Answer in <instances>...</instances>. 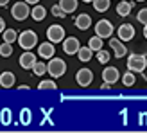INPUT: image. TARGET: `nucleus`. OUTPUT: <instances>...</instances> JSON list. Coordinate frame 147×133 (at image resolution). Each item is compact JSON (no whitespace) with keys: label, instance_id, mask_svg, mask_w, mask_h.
<instances>
[{"label":"nucleus","instance_id":"f03ea898","mask_svg":"<svg viewBox=\"0 0 147 133\" xmlns=\"http://www.w3.org/2000/svg\"><path fill=\"white\" fill-rule=\"evenodd\" d=\"M47 72L50 74V77H61L65 76V72H67V63H65V60H61V58H52V60H49L47 63Z\"/></svg>","mask_w":147,"mask_h":133},{"label":"nucleus","instance_id":"c756f323","mask_svg":"<svg viewBox=\"0 0 147 133\" xmlns=\"http://www.w3.org/2000/svg\"><path fill=\"white\" fill-rule=\"evenodd\" d=\"M5 29H7V27H5V20H4L2 16H0V34H2V33L5 31Z\"/></svg>","mask_w":147,"mask_h":133},{"label":"nucleus","instance_id":"2eb2a0df","mask_svg":"<svg viewBox=\"0 0 147 133\" xmlns=\"http://www.w3.org/2000/svg\"><path fill=\"white\" fill-rule=\"evenodd\" d=\"M14 83H16V76L11 70H5L0 74V86L2 88H11V86H14Z\"/></svg>","mask_w":147,"mask_h":133},{"label":"nucleus","instance_id":"20e7f679","mask_svg":"<svg viewBox=\"0 0 147 133\" xmlns=\"http://www.w3.org/2000/svg\"><path fill=\"white\" fill-rule=\"evenodd\" d=\"M11 16L16 20V22H24L27 16H31V9H29V4L25 2V0L13 4V7H11Z\"/></svg>","mask_w":147,"mask_h":133},{"label":"nucleus","instance_id":"b1692460","mask_svg":"<svg viewBox=\"0 0 147 133\" xmlns=\"http://www.w3.org/2000/svg\"><path fill=\"white\" fill-rule=\"evenodd\" d=\"M57 85H56V79H45V81H41V83L38 85V90H56Z\"/></svg>","mask_w":147,"mask_h":133},{"label":"nucleus","instance_id":"dca6fc26","mask_svg":"<svg viewBox=\"0 0 147 133\" xmlns=\"http://www.w3.org/2000/svg\"><path fill=\"white\" fill-rule=\"evenodd\" d=\"M31 16H32V20H36V22H41V20H45V16H47V9H45L43 5L36 4L32 9H31Z\"/></svg>","mask_w":147,"mask_h":133},{"label":"nucleus","instance_id":"aec40b11","mask_svg":"<svg viewBox=\"0 0 147 133\" xmlns=\"http://www.w3.org/2000/svg\"><path fill=\"white\" fill-rule=\"evenodd\" d=\"M92 54H93V50L90 47H81L79 49V52H77V58H79V61H90L92 60Z\"/></svg>","mask_w":147,"mask_h":133},{"label":"nucleus","instance_id":"423d86ee","mask_svg":"<svg viewBox=\"0 0 147 133\" xmlns=\"http://www.w3.org/2000/svg\"><path fill=\"white\" fill-rule=\"evenodd\" d=\"M65 38H67V34H65L63 25H57V24L49 25V29H47V40H49V41L59 43V41H63Z\"/></svg>","mask_w":147,"mask_h":133},{"label":"nucleus","instance_id":"f8f14e48","mask_svg":"<svg viewBox=\"0 0 147 133\" xmlns=\"http://www.w3.org/2000/svg\"><path fill=\"white\" fill-rule=\"evenodd\" d=\"M119 79H120V74H119V69H117V66H106V69L102 70V81H104V83L115 85Z\"/></svg>","mask_w":147,"mask_h":133},{"label":"nucleus","instance_id":"a878e982","mask_svg":"<svg viewBox=\"0 0 147 133\" xmlns=\"http://www.w3.org/2000/svg\"><path fill=\"white\" fill-rule=\"evenodd\" d=\"M50 13H52V14H54L56 18H65V16H67V14H68V13L65 11L63 7L59 5V4H56V5H52V9H50Z\"/></svg>","mask_w":147,"mask_h":133},{"label":"nucleus","instance_id":"9d476101","mask_svg":"<svg viewBox=\"0 0 147 133\" xmlns=\"http://www.w3.org/2000/svg\"><path fill=\"white\" fill-rule=\"evenodd\" d=\"M36 61H38V58H36V54H32L31 50H24V54H22L20 60H18L20 66H22V69H25V70H29V69L32 70V66L36 65Z\"/></svg>","mask_w":147,"mask_h":133},{"label":"nucleus","instance_id":"7ed1b4c3","mask_svg":"<svg viewBox=\"0 0 147 133\" xmlns=\"http://www.w3.org/2000/svg\"><path fill=\"white\" fill-rule=\"evenodd\" d=\"M147 69V58L144 54H131L127 58V70L135 74H142Z\"/></svg>","mask_w":147,"mask_h":133},{"label":"nucleus","instance_id":"c85d7f7f","mask_svg":"<svg viewBox=\"0 0 147 133\" xmlns=\"http://www.w3.org/2000/svg\"><path fill=\"white\" fill-rule=\"evenodd\" d=\"M136 20L140 22V24L147 25V7H144V9H140V11H138V14H136Z\"/></svg>","mask_w":147,"mask_h":133},{"label":"nucleus","instance_id":"39448f33","mask_svg":"<svg viewBox=\"0 0 147 133\" xmlns=\"http://www.w3.org/2000/svg\"><path fill=\"white\" fill-rule=\"evenodd\" d=\"M93 29H95V34L100 36V38H104V40H109L113 36V24L109 20H106V18L99 20Z\"/></svg>","mask_w":147,"mask_h":133},{"label":"nucleus","instance_id":"72a5a7b5","mask_svg":"<svg viewBox=\"0 0 147 133\" xmlns=\"http://www.w3.org/2000/svg\"><path fill=\"white\" fill-rule=\"evenodd\" d=\"M83 2H86V4H90V2H93V0H83Z\"/></svg>","mask_w":147,"mask_h":133},{"label":"nucleus","instance_id":"5701e85b","mask_svg":"<svg viewBox=\"0 0 147 133\" xmlns=\"http://www.w3.org/2000/svg\"><path fill=\"white\" fill-rule=\"evenodd\" d=\"M2 38H4V41H9V43H13V41H18V33L14 31V29H5V31L2 33Z\"/></svg>","mask_w":147,"mask_h":133},{"label":"nucleus","instance_id":"6e6552de","mask_svg":"<svg viewBox=\"0 0 147 133\" xmlns=\"http://www.w3.org/2000/svg\"><path fill=\"white\" fill-rule=\"evenodd\" d=\"M38 56L43 60H52L56 56V43L52 41H43L38 45Z\"/></svg>","mask_w":147,"mask_h":133},{"label":"nucleus","instance_id":"7c9ffc66","mask_svg":"<svg viewBox=\"0 0 147 133\" xmlns=\"http://www.w3.org/2000/svg\"><path fill=\"white\" fill-rule=\"evenodd\" d=\"M9 2H11V0H0V7H5Z\"/></svg>","mask_w":147,"mask_h":133},{"label":"nucleus","instance_id":"4be33fe9","mask_svg":"<svg viewBox=\"0 0 147 133\" xmlns=\"http://www.w3.org/2000/svg\"><path fill=\"white\" fill-rule=\"evenodd\" d=\"M120 81H122V85L124 86H133L135 85V81H136V77H135V72H131V70H127L126 74H124V76L120 77Z\"/></svg>","mask_w":147,"mask_h":133},{"label":"nucleus","instance_id":"0eeeda50","mask_svg":"<svg viewBox=\"0 0 147 133\" xmlns=\"http://www.w3.org/2000/svg\"><path fill=\"white\" fill-rule=\"evenodd\" d=\"M92 81H93V72L90 69H81V70H77V74H76V83L81 88L90 86Z\"/></svg>","mask_w":147,"mask_h":133},{"label":"nucleus","instance_id":"393cba45","mask_svg":"<svg viewBox=\"0 0 147 133\" xmlns=\"http://www.w3.org/2000/svg\"><path fill=\"white\" fill-rule=\"evenodd\" d=\"M11 54H13V43L4 41L2 45H0V56H2V58H9Z\"/></svg>","mask_w":147,"mask_h":133},{"label":"nucleus","instance_id":"f257e3e1","mask_svg":"<svg viewBox=\"0 0 147 133\" xmlns=\"http://www.w3.org/2000/svg\"><path fill=\"white\" fill-rule=\"evenodd\" d=\"M18 45L24 49V50L34 49L36 45H38V34H36L34 31H31V29H27V31L20 33V34H18Z\"/></svg>","mask_w":147,"mask_h":133},{"label":"nucleus","instance_id":"4468645a","mask_svg":"<svg viewBox=\"0 0 147 133\" xmlns=\"http://www.w3.org/2000/svg\"><path fill=\"white\" fill-rule=\"evenodd\" d=\"M76 27L79 29V31H86V29L92 27V16L86 13H81L76 16Z\"/></svg>","mask_w":147,"mask_h":133},{"label":"nucleus","instance_id":"a211bd4d","mask_svg":"<svg viewBox=\"0 0 147 133\" xmlns=\"http://www.w3.org/2000/svg\"><path fill=\"white\" fill-rule=\"evenodd\" d=\"M102 40H104V38H100V36L95 34V36H92V38L88 40V47H90L93 52H99V50L102 49V43H104Z\"/></svg>","mask_w":147,"mask_h":133},{"label":"nucleus","instance_id":"1a4fd4ad","mask_svg":"<svg viewBox=\"0 0 147 133\" xmlns=\"http://www.w3.org/2000/svg\"><path fill=\"white\" fill-rule=\"evenodd\" d=\"M61 43H63V52L68 54V56L77 54L79 49H81V43H79V40L76 38V36H68V38H65Z\"/></svg>","mask_w":147,"mask_h":133},{"label":"nucleus","instance_id":"473e14b6","mask_svg":"<svg viewBox=\"0 0 147 133\" xmlns=\"http://www.w3.org/2000/svg\"><path fill=\"white\" fill-rule=\"evenodd\" d=\"M144 36H145V40H147V25L144 27Z\"/></svg>","mask_w":147,"mask_h":133},{"label":"nucleus","instance_id":"ddd939ff","mask_svg":"<svg viewBox=\"0 0 147 133\" xmlns=\"http://www.w3.org/2000/svg\"><path fill=\"white\" fill-rule=\"evenodd\" d=\"M117 33H119V38L122 41H131V40L135 38V27L131 25V24H122Z\"/></svg>","mask_w":147,"mask_h":133},{"label":"nucleus","instance_id":"cd10ccee","mask_svg":"<svg viewBox=\"0 0 147 133\" xmlns=\"http://www.w3.org/2000/svg\"><path fill=\"white\" fill-rule=\"evenodd\" d=\"M97 60H99L100 63H104V65H106L109 60H111V54H109L108 50H102V49H100L99 52H97Z\"/></svg>","mask_w":147,"mask_h":133},{"label":"nucleus","instance_id":"6ab92c4d","mask_svg":"<svg viewBox=\"0 0 147 133\" xmlns=\"http://www.w3.org/2000/svg\"><path fill=\"white\" fill-rule=\"evenodd\" d=\"M93 9L97 13H106L109 9V5H111V0H93Z\"/></svg>","mask_w":147,"mask_h":133},{"label":"nucleus","instance_id":"412c9836","mask_svg":"<svg viewBox=\"0 0 147 133\" xmlns=\"http://www.w3.org/2000/svg\"><path fill=\"white\" fill-rule=\"evenodd\" d=\"M77 4H79L77 0H59V5H61V7H63V9L67 11L68 14H70V13H74V11L77 9Z\"/></svg>","mask_w":147,"mask_h":133},{"label":"nucleus","instance_id":"f704fd0d","mask_svg":"<svg viewBox=\"0 0 147 133\" xmlns=\"http://www.w3.org/2000/svg\"><path fill=\"white\" fill-rule=\"evenodd\" d=\"M136 2H145V0H136Z\"/></svg>","mask_w":147,"mask_h":133},{"label":"nucleus","instance_id":"f3484780","mask_svg":"<svg viewBox=\"0 0 147 133\" xmlns=\"http://www.w3.org/2000/svg\"><path fill=\"white\" fill-rule=\"evenodd\" d=\"M131 9H133V4H131V2L119 0V4H117V14H119V16H129Z\"/></svg>","mask_w":147,"mask_h":133},{"label":"nucleus","instance_id":"bb28decb","mask_svg":"<svg viewBox=\"0 0 147 133\" xmlns=\"http://www.w3.org/2000/svg\"><path fill=\"white\" fill-rule=\"evenodd\" d=\"M32 72H34V76H43L47 72V65L41 61H36V65L32 66Z\"/></svg>","mask_w":147,"mask_h":133},{"label":"nucleus","instance_id":"9b49d317","mask_svg":"<svg viewBox=\"0 0 147 133\" xmlns=\"http://www.w3.org/2000/svg\"><path fill=\"white\" fill-rule=\"evenodd\" d=\"M109 47H111V50H113V56L115 58H124L126 56V52H127V49H126V45L122 43V40L120 38H109Z\"/></svg>","mask_w":147,"mask_h":133},{"label":"nucleus","instance_id":"2f4dec72","mask_svg":"<svg viewBox=\"0 0 147 133\" xmlns=\"http://www.w3.org/2000/svg\"><path fill=\"white\" fill-rule=\"evenodd\" d=\"M25 2H27V4H32V5H36V4L40 2V0H25Z\"/></svg>","mask_w":147,"mask_h":133},{"label":"nucleus","instance_id":"c9c22d12","mask_svg":"<svg viewBox=\"0 0 147 133\" xmlns=\"http://www.w3.org/2000/svg\"><path fill=\"white\" fill-rule=\"evenodd\" d=\"M145 81H147V79H145Z\"/></svg>","mask_w":147,"mask_h":133}]
</instances>
